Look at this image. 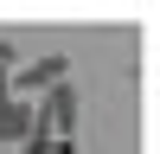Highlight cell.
<instances>
[{"label": "cell", "instance_id": "6da1fadb", "mask_svg": "<svg viewBox=\"0 0 160 154\" xmlns=\"http://www.w3.org/2000/svg\"><path fill=\"white\" fill-rule=\"evenodd\" d=\"M64 77H71V58H64V51H45V58H38V64H26L19 77H7V96L19 103L26 90H58Z\"/></svg>", "mask_w": 160, "mask_h": 154}, {"label": "cell", "instance_id": "7a4b0ae2", "mask_svg": "<svg viewBox=\"0 0 160 154\" xmlns=\"http://www.w3.org/2000/svg\"><path fill=\"white\" fill-rule=\"evenodd\" d=\"M32 135V103H0V141H26Z\"/></svg>", "mask_w": 160, "mask_h": 154}, {"label": "cell", "instance_id": "3957f363", "mask_svg": "<svg viewBox=\"0 0 160 154\" xmlns=\"http://www.w3.org/2000/svg\"><path fill=\"white\" fill-rule=\"evenodd\" d=\"M7 77H13V45H0V103H13L7 96Z\"/></svg>", "mask_w": 160, "mask_h": 154}]
</instances>
